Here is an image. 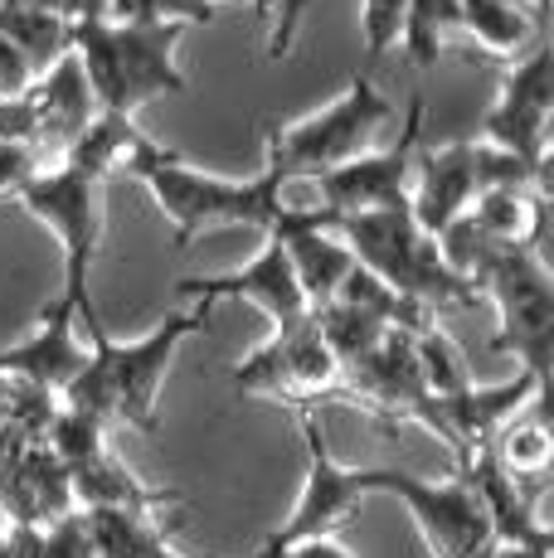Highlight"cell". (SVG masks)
Segmentation results:
<instances>
[{
    "mask_svg": "<svg viewBox=\"0 0 554 558\" xmlns=\"http://www.w3.org/2000/svg\"><path fill=\"white\" fill-rule=\"evenodd\" d=\"M88 326V360H83L79 379L63 389V408L93 417L103 427H136V433H156V399L166 389V374L176 364V350L190 336L209 330V306H180L170 311L161 326H152L136 340H112L103 330L98 311L83 316Z\"/></svg>",
    "mask_w": 554,
    "mask_h": 558,
    "instance_id": "6da1fadb",
    "label": "cell"
},
{
    "mask_svg": "<svg viewBox=\"0 0 554 558\" xmlns=\"http://www.w3.org/2000/svg\"><path fill=\"white\" fill-rule=\"evenodd\" d=\"M122 170L136 185H146V195L166 214L176 248H190L195 239L219 233V229L273 233L277 219L287 214V190L273 175H263V170L253 180L209 175V170L190 166L185 156H176L170 146L152 142L146 132H136V142L127 146Z\"/></svg>",
    "mask_w": 554,
    "mask_h": 558,
    "instance_id": "7a4b0ae2",
    "label": "cell"
},
{
    "mask_svg": "<svg viewBox=\"0 0 554 558\" xmlns=\"http://www.w3.org/2000/svg\"><path fill=\"white\" fill-rule=\"evenodd\" d=\"M185 25H112V20H73V59L93 93V107L136 122L146 102L185 93L176 63Z\"/></svg>",
    "mask_w": 554,
    "mask_h": 558,
    "instance_id": "3957f363",
    "label": "cell"
},
{
    "mask_svg": "<svg viewBox=\"0 0 554 558\" xmlns=\"http://www.w3.org/2000/svg\"><path fill=\"white\" fill-rule=\"evenodd\" d=\"M340 243L350 248L360 267L375 282H385L394 296L413 302L419 311L438 316V311H467L482 302L472 282L443 257L438 239L413 223L409 209H385V214H356V219L332 223Z\"/></svg>",
    "mask_w": 554,
    "mask_h": 558,
    "instance_id": "277c9868",
    "label": "cell"
},
{
    "mask_svg": "<svg viewBox=\"0 0 554 558\" xmlns=\"http://www.w3.org/2000/svg\"><path fill=\"white\" fill-rule=\"evenodd\" d=\"M389 122L394 102L380 93V83L370 73L356 69L346 93L336 102H326L322 112L263 132V175H273L282 190L297 185V180H322L346 160L365 156Z\"/></svg>",
    "mask_w": 554,
    "mask_h": 558,
    "instance_id": "5b68a950",
    "label": "cell"
},
{
    "mask_svg": "<svg viewBox=\"0 0 554 558\" xmlns=\"http://www.w3.org/2000/svg\"><path fill=\"white\" fill-rule=\"evenodd\" d=\"M15 204L29 209L59 239V253H63L59 296L79 311V320L93 316L88 277H93V263H98V248H103V229H108V175L59 156L20 190Z\"/></svg>",
    "mask_w": 554,
    "mask_h": 558,
    "instance_id": "8992f818",
    "label": "cell"
},
{
    "mask_svg": "<svg viewBox=\"0 0 554 558\" xmlns=\"http://www.w3.org/2000/svg\"><path fill=\"white\" fill-rule=\"evenodd\" d=\"M516 185L545 190V166L486 142H447L438 151H419V160H413L409 214L429 239H443L457 219H467V209L482 195Z\"/></svg>",
    "mask_w": 554,
    "mask_h": 558,
    "instance_id": "52a82bcc",
    "label": "cell"
},
{
    "mask_svg": "<svg viewBox=\"0 0 554 558\" xmlns=\"http://www.w3.org/2000/svg\"><path fill=\"white\" fill-rule=\"evenodd\" d=\"M302 447H306V476L297 490L287 520L253 549V558H277L302 539H326L350 520L370 496H380V466H340L326 447V433L316 413H302Z\"/></svg>",
    "mask_w": 554,
    "mask_h": 558,
    "instance_id": "ba28073f",
    "label": "cell"
},
{
    "mask_svg": "<svg viewBox=\"0 0 554 558\" xmlns=\"http://www.w3.org/2000/svg\"><path fill=\"white\" fill-rule=\"evenodd\" d=\"M419 132H423V98L409 102L404 112V132L394 146H370L365 156L346 160L332 175L312 180L316 199L312 209L326 223L356 219V214H385V209H409V185H413V160H419Z\"/></svg>",
    "mask_w": 554,
    "mask_h": 558,
    "instance_id": "9c48e42d",
    "label": "cell"
},
{
    "mask_svg": "<svg viewBox=\"0 0 554 558\" xmlns=\"http://www.w3.org/2000/svg\"><path fill=\"white\" fill-rule=\"evenodd\" d=\"M233 393H258V399H282L312 413V403L340 399V364L326 350L316 320H302L292 330H273L253 355L229 364Z\"/></svg>",
    "mask_w": 554,
    "mask_h": 558,
    "instance_id": "30bf717a",
    "label": "cell"
},
{
    "mask_svg": "<svg viewBox=\"0 0 554 558\" xmlns=\"http://www.w3.org/2000/svg\"><path fill=\"white\" fill-rule=\"evenodd\" d=\"M380 496H394L413 514L433 558H486L496 549L492 520L462 476L423 481L404 466H380Z\"/></svg>",
    "mask_w": 554,
    "mask_h": 558,
    "instance_id": "8fae6325",
    "label": "cell"
},
{
    "mask_svg": "<svg viewBox=\"0 0 554 558\" xmlns=\"http://www.w3.org/2000/svg\"><path fill=\"white\" fill-rule=\"evenodd\" d=\"M176 296L185 306H209V311H215V302H249L273 320V330H292V326H302V320H312V306H306L302 287H297L292 257H287L282 239H273V233L263 239V248L243 267H233V272L180 277Z\"/></svg>",
    "mask_w": 554,
    "mask_h": 558,
    "instance_id": "7c38bea8",
    "label": "cell"
},
{
    "mask_svg": "<svg viewBox=\"0 0 554 558\" xmlns=\"http://www.w3.org/2000/svg\"><path fill=\"white\" fill-rule=\"evenodd\" d=\"M550 107H554L550 45H535L526 59L510 63L506 83H501L492 112H486V122H482V142L545 166L550 160Z\"/></svg>",
    "mask_w": 554,
    "mask_h": 558,
    "instance_id": "4fadbf2b",
    "label": "cell"
},
{
    "mask_svg": "<svg viewBox=\"0 0 554 558\" xmlns=\"http://www.w3.org/2000/svg\"><path fill=\"white\" fill-rule=\"evenodd\" d=\"M83 360H88V345L79 340V311L63 296H55L39 311L35 330L25 340L0 350V379L20 384V389H35L45 399H63V389L79 379Z\"/></svg>",
    "mask_w": 554,
    "mask_h": 558,
    "instance_id": "5bb4252c",
    "label": "cell"
},
{
    "mask_svg": "<svg viewBox=\"0 0 554 558\" xmlns=\"http://www.w3.org/2000/svg\"><path fill=\"white\" fill-rule=\"evenodd\" d=\"M20 107H25L29 146H35L45 160H49V151H55V160H59L83 136V126L98 117L93 93H88V83H83V69H79L73 53L59 59L49 73H39L35 88L20 98Z\"/></svg>",
    "mask_w": 554,
    "mask_h": 558,
    "instance_id": "9a60e30c",
    "label": "cell"
},
{
    "mask_svg": "<svg viewBox=\"0 0 554 558\" xmlns=\"http://www.w3.org/2000/svg\"><path fill=\"white\" fill-rule=\"evenodd\" d=\"M69 486H73V506L79 510H146L156 514L170 500H180L176 490H161V486H146L132 466L112 457V447H98V452L69 461Z\"/></svg>",
    "mask_w": 554,
    "mask_h": 558,
    "instance_id": "2e32d148",
    "label": "cell"
},
{
    "mask_svg": "<svg viewBox=\"0 0 554 558\" xmlns=\"http://www.w3.org/2000/svg\"><path fill=\"white\" fill-rule=\"evenodd\" d=\"M467 223H472L492 248L540 253V239H545V190H535V185L492 190V195H482L467 209Z\"/></svg>",
    "mask_w": 554,
    "mask_h": 558,
    "instance_id": "e0dca14e",
    "label": "cell"
},
{
    "mask_svg": "<svg viewBox=\"0 0 554 558\" xmlns=\"http://www.w3.org/2000/svg\"><path fill=\"white\" fill-rule=\"evenodd\" d=\"M0 35L25 53L35 73H49L59 59L73 53V20L25 5V0H0Z\"/></svg>",
    "mask_w": 554,
    "mask_h": 558,
    "instance_id": "ac0fdd59",
    "label": "cell"
},
{
    "mask_svg": "<svg viewBox=\"0 0 554 558\" xmlns=\"http://www.w3.org/2000/svg\"><path fill=\"white\" fill-rule=\"evenodd\" d=\"M93 558H156L170 549L156 514L146 510H79Z\"/></svg>",
    "mask_w": 554,
    "mask_h": 558,
    "instance_id": "d6986e66",
    "label": "cell"
},
{
    "mask_svg": "<svg viewBox=\"0 0 554 558\" xmlns=\"http://www.w3.org/2000/svg\"><path fill=\"white\" fill-rule=\"evenodd\" d=\"M457 29L477 35L492 53H520L535 39L540 10L526 0H457Z\"/></svg>",
    "mask_w": 554,
    "mask_h": 558,
    "instance_id": "ffe728a7",
    "label": "cell"
},
{
    "mask_svg": "<svg viewBox=\"0 0 554 558\" xmlns=\"http://www.w3.org/2000/svg\"><path fill=\"white\" fill-rule=\"evenodd\" d=\"M486 447H492V457L516 481H526V486H540V481H545V471H550V457H554L550 427H545V413H540V403H535V413H516L510 423H501V433Z\"/></svg>",
    "mask_w": 554,
    "mask_h": 558,
    "instance_id": "44dd1931",
    "label": "cell"
},
{
    "mask_svg": "<svg viewBox=\"0 0 554 558\" xmlns=\"http://www.w3.org/2000/svg\"><path fill=\"white\" fill-rule=\"evenodd\" d=\"M404 20L409 0H360V73L375 78V69L404 45Z\"/></svg>",
    "mask_w": 554,
    "mask_h": 558,
    "instance_id": "7402d4cb",
    "label": "cell"
},
{
    "mask_svg": "<svg viewBox=\"0 0 554 558\" xmlns=\"http://www.w3.org/2000/svg\"><path fill=\"white\" fill-rule=\"evenodd\" d=\"M316 0H273L268 5V63H282L287 53L297 49V35H302V20L312 15Z\"/></svg>",
    "mask_w": 554,
    "mask_h": 558,
    "instance_id": "603a6c76",
    "label": "cell"
},
{
    "mask_svg": "<svg viewBox=\"0 0 554 558\" xmlns=\"http://www.w3.org/2000/svg\"><path fill=\"white\" fill-rule=\"evenodd\" d=\"M45 166H49V160L39 156V151H29V146L0 142V199H15L20 190H25Z\"/></svg>",
    "mask_w": 554,
    "mask_h": 558,
    "instance_id": "cb8c5ba5",
    "label": "cell"
},
{
    "mask_svg": "<svg viewBox=\"0 0 554 558\" xmlns=\"http://www.w3.org/2000/svg\"><path fill=\"white\" fill-rule=\"evenodd\" d=\"M35 78H39V73L29 69V59L15 45H10L5 35H0V102L25 98V93L35 88Z\"/></svg>",
    "mask_w": 554,
    "mask_h": 558,
    "instance_id": "d4e9b609",
    "label": "cell"
},
{
    "mask_svg": "<svg viewBox=\"0 0 554 558\" xmlns=\"http://www.w3.org/2000/svg\"><path fill=\"white\" fill-rule=\"evenodd\" d=\"M277 558H356L346 549V544L336 539V534H326V539H302V544H292V549H282Z\"/></svg>",
    "mask_w": 554,
    "mask_h": 558,
    "instance_id": "484cf974",
    "label": "cell"
},
{
    "mask_svg": "<svg viewBox=\"0 0 554 558\" xmlns=\"http://www.w3.org/2000/svg\"><path fill=\"white\" fill-rule=\"evenodd\" d=\"M205 5H215V0H205ZM233 5H253V10H258V20H268V5H273V0H233Z\"/></svg>",
    "mask_w": 554,
    "mask_h": 558,
    "instance_id": "4316f807",
    "label": "cell"
},
{
    "mask_svg": "<svg viewBox=\"0 0 554 558\" xmlns=\"http://www.w3.org/2000/svg\"><path fill=\"white\" fill-rule=\"evenodd\" d=\"M156 558H185V554H176V549H166V554H156ZM243 558H253V554H243Z\"/></svg>",
    "mask_w": 554,
    "mask_h": 558,
    "instance_id": "83f0119b",
    "label": "cell"
},
{
    "mask_svg": "<svg viewBox=\"0 0 554 558\" xmlns=\"http://www.w3.org/2000/svg\"><path fill=\"white\" fill-rule=\"evenodd\" d=\"M0 544H5V534H0Z\"/></svg>",
    "mask_w": 554,
    "mask_h": 558,
    "instance_id": "f1b7e54d",
    "label": "cell"
}]
</instances>
